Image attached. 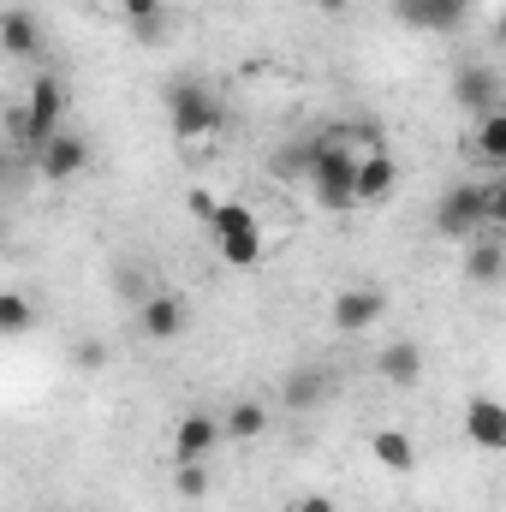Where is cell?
I'll return each instance as SVG.
<instances>
[{
	"label": "cell",
	"mask_w": 506,
	"mask_h": 512,
	"mask_svg": "<svg viewBox=\"0 0 506 512\" xmlns=\"http://www.w3.org/2000/svg\"><path fill=\"white\" fill-rule=\"evenodd\" d=\"M370 149H352V131H328L322 137V155H316V173H310V197L334 215L358 209V161Z\"/></svg>",
	"instance_id": "6da1fadb"
},
{
	"label": "cell",
	"mask_w": 506,
	"mask_h": 512,
	"mask_svg": "<svg viewBox=\"0 0 506 512\" xmlns=\"http://www.w3.org/2000/svg\"><path fill=\"white\" fill-rule=\"evenodd\" d=\"M167 126H173L179 143H203V137H215V131L227 126V108H221V96L209 84L173 78L167 84Z\"/></svg>",
	"instance_id": "7a4b0ae2"
},
{
	"label": "cell",
	"mask_w": 506,
	"mask_h": 512,
	"mask_svg": "<svg viewBox=\"0 0 506 512\" xmlns=\"http://www.w3.org/2000/svg\"><path fill=\"white\" fill-rule=\"evenodd\" d=\"M12 131H18V143L36 155L54 131H66V84L54 78V72H42L36 84H30V96H24V108L12 114Z\"/></svg>",
	"instance_id": "3957f363"
},
{
	"label": "cell",
	"mask_w": 506,
	"mask_h": 512,
	"mask_svg": "<svg viewBox=\"0 0 506 512\" xmlns=\"http://www.w3.org/2000/svg\"><path fill=\"white\" fill-rule=\"evenodd\" d=\"M489 203H495V185H477V179L453 185V191L435 203V233H441V239L471 245V239H477V227H489Z\"/></svg>",
	"instance_id": "277c9868"
},
{
	"label": "cell",
	"mask_w": 506,
	"mask_h": 512,
	"mask_svg": "<svg viewBox=\"0 0 506 512\" xmlns=\"http://www.w3.org/2000/svg\"><path fill=\"white\" fill-rule=\"evenodd\" d=\"M215 245L221 256L233 262V268H256L262 256H268V239H262V221H256V209H245L239 197L233 203H221V215H215Z\"/></svg>",
	"instance_id": "5b68a950"
},
{
	"label": "cell",
	"mask_w": 506,
	"mask_h": 512,
	"mask_svg": "<svg viewBox=\"0 0 506 512\" xmlns=\"http://www.w3.org/2000/svg\"><path fill=\"white\" fill-rule=\"evenodd\" d=\"M381 316H387V292H381V286H346V292H334V304H328L334 334H370Z\"/></svg>",
	"instance_id": "8992f818"
},
{
	"label": "cell",
	"mask_w": 506,
	"mask_h": 512,
	"mask_svg": "<svg viewBox=\"0 0 506 512\" xmlns=\"http://www.w3.org/2000/svg\"><path fill=\"white\" fill-rule=\"evenodd\" d=\"M185 328H191V304H185L179 292H149V298L137 304V334H143V340H161V346H167V340H179Z\"/></svg>",
	"instance_id": "52a82bcc"
},
{
	"label": "cell",
	"mask_w": 506,
	"mask_h": 512,
	"mask_svg": "<svg viewBox=\"0 0 506 512\" xmlns=\"http://www.w3.org/2000/svg\"><path fill=\"white\" fill-rule=\"evenodd\" d=\"M227 441V423L221 417H209V411H191V417H179V429H173V465H209V453Z\"/></svg>",
	"instance_id": "ba28073f"
},
{
	"label": "cell",
	"mask_w": 506,
	"mask_h": 512,
	"mask_svg": "<svg viewBox=\"0 0 506 512\" xmlns=\"http://www.w3.org/2000/svg\"><path fill=\"white\" fill-rule=\"evenodd\" d=\"M393 18L405 30H429V36H453L471 18V0H393Z\"/></svg>",
	"instance_id": "9c48e42d"
},
{
	"label": "cell",
	"mask_w": 506,
	"mask_h": 512,
	"mask_svg": "<svg viewBox=\"0 0 506 512\" xmlns=\"http://www.w3.org/2000/svg\"><path fill=\"white\" fill-rule=\"evenodd\" d=\"M90 167V143L78 137V131H54L42 149H36V173L48 179V185H66V179H78Z\"/></svg>",
	"instance_id": "30bf717a"
},
{
	"label": "cell",
	"mask_w": 506,
	"mask_h": 512,
	"mask_svg": "<svg viewBox=\"0 0 506 512\" xmlns=\"http://www.w3.org/2000/svg\"><path fill=\"white\" fill-rule=\"evenodd\" d=\"M334 387H340V376L328 364H298L280 376V399H286V411H316L334 399Z\"/></svg>",
	"instance_id": "8fae6325"
},
{
	"label": "cell",
	"mask_w": 506,
	"mask_h": 512,
	"mask_svg": "<svg viewBox=\"0 0 506 512\" xmlns=\"http://www.w3.org/2000/svg\"><path fill=\"white\" fill-rule=\"evenodd\" d=\"M465 435L483 453H506V405L495 393H471L465 399Z\"/></svg>",
	"instance_id": "7c38bea8"
},
{
	"label": "cell",
	"mask_w": 506,
	"mask_h": 512,
	"mask_svg": "<svg viewBox=\"0 0 506 512\" xmlns=\"http://www.w3.org/2000/svg\"><path fill=\"white\" fill-rule=\"evenodd\" d=\"M453 102H459V114L483 120V114L501 108V78H495L489 66H459V72H453Z\"/></svg>",
	"instance_id": "4fadbf2b"
},
{
	"label": "cell",
	"mask_w": 506,
	"mask_h": 512,
	"mask_svg": "<svg viewBox=\"0 0 506 512\" xmlns=\"http://www.w3.org/2000/svg\"><path fill=\"white\" fill-rule=\"evenodd\" d=\"M393 191H399V161H393L387 143H381V149H370V155L358 161V209H381Z\"/></svg>",
	"instance_id": "5bb4252c"
},
{
	"label": "cell",
	"mask_w": 506,
	"mask_h": 512,
	"mask_svg": "<svg viewBox=\"0 0 506 512\" xmlns=\"http://www.w3.org/2000/svg\"><path fill=\"white\" fill-rule=\"evenodd\" d=\"M376 376L387 387H417L423 382V346L417 340H387L376 352Z\"/></svg>",
	"instance_id": "9a60e30c"
},
{
	"label": "cell",
	"mask_w": 506,
	"mask_h": 512,
	"mask_svg": "<svg viewBox=\"0 0 506 512\" xmlns=\"http://www.w3.org/2000/svg\"><path fill=\"white\" fill-rule=\"evenodd\" d=\"M370 459H376L381 471H393V477H411L417 471V441L405 429H376L370 435Z\"/></svg>",
	"instance_id": "2e32d148"
},
{
	"label": "cell",
	"mask_w": 506,
	"mask_h": 512,
	"mask_svg": "<svg viewBox=\"0 0 506 512\" xmlns=\"http://www.w3.org/2000/svg\"><path fill=\"white\" fill-rule=\"evenodd\" d=\"M506 274V245H495V239H471L465 245V280L471 286H495Z\"/></svg>",
	"instance_id": "e0dca14e"
},
{
	"label": "cell",
	"mask_w": 506,
	"mask_h": 512,
	"mask_svg": "<svg viewBox=\"0 0 506 512\" xmlns=\"http://www.w3.org/2000/svg\"><path fill=\"white\" fill-rule=\"evenodd\" d=\"M0 48H6L12 60H30V54L42 48V30H36V18H30L24 6H12V12L0 18Z\"/></svg>",
	"instance_id": "ac0fdd59"
},
{
	"label": "cell",
	"mask_w": 506,
	"mask_h": 512,
	"mask_svg": "<svg viewBox=\"0 0 506 512\" xmlns=\"http://www.w3.org/2000/svg\"><path fill=\"white\" fill-rule=\"evenodd\" d=\"M316 155H322V137L280 143V149H274V161H268V173H274V179H310V173H316Z\"/></svg>",
	"instance_id": "d6986e66"
},
{
	"label": "cell",
	"mask_w": 506,
	"mask_h": 512,
	"mask_svg": "<svg viewBox=\"0 0 506 512\" xmlns=\"http://www.w3.org/2000/svg\"><path fill=\"white\" fill-rule=\"evenodd\" d=\"M471 155L489 161V167H506V108L483 114V120L471 126Z\"/></svg>",
	"instance_id": "ffe728a7"
},
{
	"label": "cell",
	"mask_w": 506,
	"mask_h": 512,
	"mask_svg": "<svg viewBox=\"0 0 506 512\" xmlns=\"http://www.w3.org/2000/svg\"><path fill=\"white\" fill-rule=\"evenodd\" d=\"M268 429V405H256V399H233V411H227V441H256Z\"/></svg>",
	"instance_id": "44dd1931"
},
{
	"label": "cell",
	"mask_w": 506,
	"mask_h": 512,
	"mask_svg": "<svg viewBox=\"0 0 506 512\" xmlns=\"http://www.w3.org/2000/svg\"><path fill=\"white\" fill-rule=\"evenodd\" d=\"M120 6H126L137 42H155V36H161V0H120Z\"/></svg>",
	"instance_id": "7402d4cb"
},
{
	"label": "cell",
	"mask_w": 506,
	"mask_h": 512,
	"mask_svg": "<svg viewBox=\"0 0 506 512\" xmlns=\"http://www.w3.org/2000/svg\"><path fill=\"white\" fill-rule=\"evenodd\" d=\"M30 322H36L30 298L24 292H0V334H30Z\"/></svg>",
	"instance_id": "603a6c76"
},
{
	"label": "cell",
	"mask_w": 506,
	"mask_h": 512,
	"mask_svg": "<svg viewBox=\"0 0 506 512\" xmlns=\"http://www.w3.org/2000/svg\"><path fill=\"white\" fill-rule=\"evenodd\" d=\"M173 495L179 501H203L209 495V465H173Z\"/></svg>",
	"instance_id": "cb8c5ba5"
},
{
	"label": "cell",
	"mask_w": 506,
	"mask_h": 512,
	"mask_svg": "<svg viewBox=\"0 0 506 512\" xmlns=\"http://www.w3.org/2000/svg\"><path fill=\"white\" fill-rule=\"evenodd\" d=\"M185 209H191V221L215 227V215H221V197H215V191H203V185H191V191H185Z\"/></svg>",
	"instance_id": "d4e9b609"
},
{
	"label": "cell",
	"mask_w": 506,
	"mask_h": 512,
	"mask_svg": "<svg viewBox=\"0 0 506 512\" xmlns=\"http://www.w3.org/2000/svg\"><path fill=\"white\" fill-rule=\"evenodd\" d=\"M72 358H78V370H102V364H108V346H102V340H78Z\"/></svg>",
	"instance_id": "484cf974"
},
{
	"label": "cell",
	"mask_w": 506,
	"mask_h": 512,
	"mask_svg": "<svg viewBox=\"0 0 506 512\" xmlns=\"http://www.w3.org/2000/svg\"><path fill=\"white\" fill-rule=\"evenodd\" d=\"M286 512H340V501H334V495H322V489H304Z\"/></svg>",
	"instance_id": "4316f807"
},
{
	"label": "cell",
	"mask_w": 506,
	"mask_h": 512,
	"mask_svg": "<svg viewBox=\"0 0 506 512\" xmlns=\"http://www.w3.org/2000/svg\"><path fill=\"white\" fill-rule=\"evenodd\" d=\"M489 227L506 233V185H495V203H489Z\"/></svg>",
	"instance_id": "83f0119b"
},
{
	"label": "cell",
	"mask_w": 506,
	"mask_h": 512,
	"mask_svg": "<svg viewBox=\"0 0 506 512\" xmlns=\"http://www.w3.org/2000/svg\"><path fill=\"white\" fill-rule=\"evenodd\" d=\"M316 6H322V12H346L352 0H316Z\"/></svg>",
	"instance_id": "f1b7e54d"
},
{
	"label": "cell",
	"mask_w": 506,
	"mask_h": 512,
	"mask_svg": "<svg viewBox=\"0 0 506 512\" xmlns=\"http://www.w3.org/2000/svg\"><path fill=\"white\" fill-rule=\"evenodd\" d=\"M495 36H501V48H506V6H501V24H495Z\"/></svg>",
	"instance_id": "f546056e"
}]
</instances>
